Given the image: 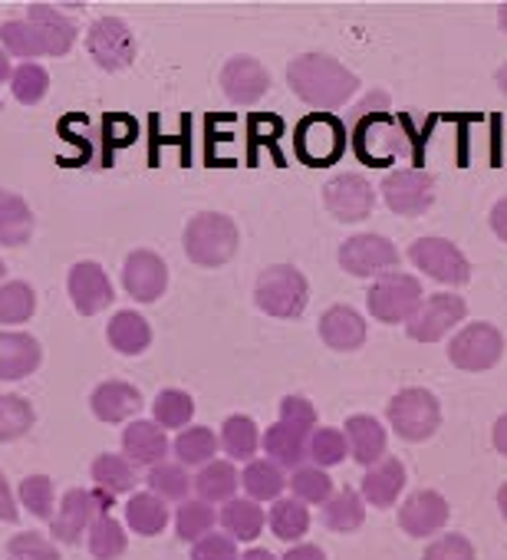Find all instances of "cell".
Wrapping results in <instances>:
<instances>
[{
	"label": "cell",
	"instance_id": "836d02e7",
	"mask_svg": "<svg viewBox=\"0 0 507 560\" xmlns=\"http://www.w3.org/2000/svg\"><path fill=\"white\" fill-rule=\"evenodd\" d=\"M323 524L333 534H353L366 524V501L359 498L356 488H343L337 491L327 504H323Z\"/></svg>",
	"mask_w": 507,
	"mask_h": 560
},
{
	"label": "cell",
	"instance_id": "f5cc1de1",
	"mask_svg": "<svg viewBox=\"0 0 507 560\" xmlns=\"http://www.w3.org/2000/svg\"><path fill=\"white\" fill-rule=\"evenodd\" d=\"M191 560H240L237 540L231 534H204L191 544Z\"/></svg>",
	"mask_w": 507,
	"mask_h": 560
},
{
	"label": "cell",
	"instance_id": "60d3db41",
	"mask_svg": "<svg viewBox=\"0 0 507 560\" xmlns=\"http://www.w3.org/2000/svg\"><path fill=\"white\" fill-rule=\"evenodd\" d=\"M287 488L294 491L297 501L304 504H327L333 498V481L327 475V468H317V465H300L291 471L287 478Z\"/></svg>",
	"mask_w": 507,
	"mask_h": 560
},
{
	"label": "cell",
	"instance_id": "11a10c76",
	"mask_svg": "<svg viewBox=\"0 0 507 560\" xmlns=\"http://www.w3.org/2000/svg\"><path fill=\"white\" fill-rule=\"evenodd\" d=\"M135 136H139V122L132 116L113 113V116L103 119V139L109 142V149H126Z\"/></svg>",
	"mask_w": 507,
	"mask_h": 560
},
{
	"label": "cell",
	"instance_id": "ab89813d",
	"mask_svg": "<svg viewBox=\"0 0 507 560\" xmlns=\"http://www.w3.org/2000/svg\"><path fill=\"white\" fill-rule=\"evenodd\" d=\"M307 458L317 468H337L350 458V442L343 435V429H314L310 442H307Z\"/></svg>",
	"mask_w": 507,
	"mask_h": 560
},
{
	"label": "cell",
	"instance_id": "681fc988",
	"mask_svg": "<svg viewBox=\"0 0 507 560\" xmlns=\"http://www.w3.org/2000/svg\"><path fill=\"white\" fill-rule=\"evenodd\" d=\"M21 504L37 521H50L57 514V508H54V481L47 475H27L21 481Z\"/></svg>",
	"mask_w": 507,
	"mask_h": 560
},
{
	"label": "cell",
	"instance_id": "f35d334b",
	"mask_svg": "<svg viewBox=\"0 0 507 560\" xmlns=\"http://www.w3.org/2000/svg\"><path fill=\"white\" fill-rule=\"evenodd\" d=\"M37 422V412L31 399L17 393H0V442H17L24 439Z\"/></svg>",
	"mask_w": 507,
	"mask_h": 560
},
{
	"label": "cell",
	"instance_id": "94428289",
	"mask_svg": "<svg viewBox=\"0 0 507 560\" xmlns=\"http://www.w3.org/2000/svg\"><path fill=\"white\" fill-rule=\"evenodd\" d=\"M240 560H278V557L268 547H250V550L240 553Z\"/></svg>",
	"mask_w": 507,
	"mask_h": 560
},
{
	"label": "cell",
	"instance_id": "cb8c5ba5",
	"mask_svg": "<svg viewBox=\"0 0 507 560\" xmlns=\"http://www.w3.org/2000/svg\"><path fill=\"white\" fill-rule=\"evenodd\" d=\"M343 435L350 442V458L356 465L373 468L376 462L386 458V425L376 416H350Z\"/></svg>",
	"mask_w": 507,
	"mask_h": 560
},
{
	"label": "cell",
	"instance_id": "e575fe53",
	"mask_svg": "<svg viewBox=\"0 0 507 560\" xmlns=\"http://www.w3.org/2000/svg\"><path fill=\"white\" fill-rule=\"evenodd\" d=\"M217 442H221L224 455L234 462H254V455H258V448H261L258 425H254V419H247V416H227Z\"/></svg>",
	"mask_w": 507,
	"mask_h": 560
},
{
	"label": "cell",
	"instance_id": "7402d4cb",
	"mask_svg": "<svg viewBox=\"0 0 507 560\" xmlns=\"http://www.w3.org/2000/svg\"><path fill=\"white\" fill-rule=\"evenodd\" d=\"M90 409L99 422H126L132 419L139 409H142V393L132 386V383H122V380H106L93 389L90 396Z\"/></svg>",
	"mask_w": 507,
	"mask_h": 560
},
{
	"label": "cell",
	"instance_id": "6125c7cd",
	"mask_svg": "<svg viewBox=\"0 0 507 560\" xmlns=\"http://www.w3.org/2000/svg\"><path fill=\"white\" fill-rule=\"evenodd\" d=\"M11 77H14V70H11V57H8L4 50H0V83L11 80Z\"/></svg>",
	"mask_w": 507,
	"mask_h": 560
},
{
	"label": "cell",
	"instance_id": "8fae6325",
	"mask_svg": "<svg viewBox=\"0 0 507 560\" xmlns=\"http://www.w3.org/2000/svg\"><path fill=\"white\" fill-rule=\"evenodd\" d=\"M396 264H399V250L382 234H353L340 247V267L350 277H382L396 270Z\"/></svg>",
	"mask_w": 507,
	"mask_h": 560
},
{
	"label": "cell",
	"instance_id": "4fadbf2b",
	"mask_svg": "<svg viewBox=\"0 0 507 560\" xmlns=\"http://www.w3.org/2000/svg\"><path fill=\"white\" fill-rule=\"evenodd\" d=\"M353 149L369 165H379V162H389L396 155H405L409 152V139H405V132L386 113H373V116H363L356 122Z\"/></svg>",
	"mask_w": 507,
	"mask_h": 560
},
{
	"label": "cell",
	"instance_id": "484cf974",
	"mask_svg": "<svg viewBox=\"0 0 507 560\" xmlns=\"http://www.w3.org/2000/svg\"><path fill=\"white\" fill-rule=\"evenodd\" d=\"M307 442H310V432H304L291 422H281V419L261 439L268 458L281 468H291V471L307 462Z\"/></svg>",
	"mask_w": 507,
	"mask_h": 560
},
{
	"label": "cell",
	"instance_id": "5b68a950",
	"mask_svg": "<svg viewBox=\"0 0 507 560\" xmlns=\"http://www.w3.org/2000/svg\"><path fill=\"white\" fill-rule=\"evenodd\" d=\"M386 419L402 442H425L441 425V406H438L435 393L412 386V389H402L392 396Z\"/></svg>",
	"mask_w": 507,
	"mask_h": 560
},
{
	"label": "cell",
	"instance_id": "7dc6e473",
	"mask_svg": "<svg viewBox=\"0 0 507 560\" xmlns=\"http://www.w3.org/2000/svg\"><path fill=\"white\" fill-rule=\"evenodd\" d=\"M149 491L158 494L162 501H185L191 491V478H188L185 465L162 462V465L149 468Z\"/></svg>",
	"mask_w": 507,
	"mask_h": 560
},
{
	"label": "cell",
	"instance_id": "9f6ffc18",
	"mask_svg": "<svg viewBox=\"0 0 507 560\" xmlns=\"http://www.w3.org/2000/svg\"><path fill=\"white\" fill-rule=\"evenodd\" d=\"M17 517H21V511H17V498H14V491H11L8 475L0 471V521H4V524H14Z\"/></svg>",
	"mask_w": 507,
	"mask_h": 560
},
{
	"label": "cell",
	"instance_id": "6f0895ef",
	"mask_svg": "<svg viewBox=\"0 0 507 560\" xmlns=\"http://www.w3.org/2000/svg\"><path fill=\"white\" fill-rule=\"evenodd\" d=\"M281 560H327L320 544H294Z\"/></svg>",
	"mask_w": 507,
	"mask_h": 560
},
{
	"label": "cell",
	"instance_id": "ffe728a7",
	"mask_svg": "<svg viewBox=\"0 0 507 560\" xmlns=\"http://www.w3.org/2000/svg\"><path fill=\"white\" fill-rule=\"evenodd\" d=\"M168 452H172V445H168V435H165V429L158 422L139 419V422H129L122 429V455L132 465L155 468V465L168 462Z\"/></svg>",
	"mask_w": 507,
	"mask_h": 560
},
{
	"label": "cell",
	"instance_id": "9a60e30c",
	"mask_svg": "<svg viewBox=\"0 0 507 560\" xmlns=\"http://www.w3.org/2000/svg\"><path fill=\"white\" fill-rule=\"evenodd\" d=\"M99 514H106V511L99 508V501H96V494H93L90 488H70V491L63 494L57 514L50 517V534H54L60 544L76 547V544L86 537V530L93 527V521H96Z\"/></svg>",
	"mask_w": 507,
	"mask_h": 560
},
{
	"label": "cell",
	"instance_id": "d590c367",
	"mask_svg": "<svg viewBox=\"0 0 507 560\" xmlns=\"http://www.w3.org/2000/svg\"><path fill=\"white\" fill-rule=\"evenodd\" d=\"M90 475L96 481L99 491L119 498V494H129L135 488V465L126 458V455H96V462L90 465Z\"/></svg>",
	"mask_w": 507,
	"mask_h": 560
},
{
	"label": "cell",
	"instance_id": "91938a15",
	"mask_svg": "<svg viewBox=\"0 0 507 560\" xmlns=\"http://www.w3.org/2000/svg\"><path fill=\"white\" fill-rule=\"evenodd\" d=\"M491 439H494V448L507 458V412L494 422V435Z\"/></svg>",
	"mask_w": 507,
	"mask_h": 560
},
{
	"label": "cell",
	"instance_id": "2e32d148",
	"mask_svg": "<svg viewBox=\"0 0 507 560\" xmlns=\"http://www.w3.org/2000/svg\"><path fill=\"white\" fill-rule=\"evenodd\" d=\"M122 288L139 304H155L168 288V267L155 250H132L122 264Z\"/></svg>",
	"mask_w": 507,
	"mask_h": 560
},
{
	"label": "cell",
	"instance_id": "83f0119b",
	"mask_svg": "<svg viewBox=\"0 0 507 560\" xmlns=\"http://www.w3.org/2000/svg\"><path fill=\"white\" fill-rule=\"evenodd\" d=\"M217 521L224 524V534H231L234 540L250 544V540L261 537V530L268 524V514H264V508L258 501H250V498H231V501H224Z\"/></svg>",
	"mask_w": 507,
	"mask_h": 560
},
{
	"label": "cell",
	"instance_id": "d6a6232c",
	"mask_svg": "<svg viewBox=\"0 0 507 560\" xmlns=\"http://www.w3.org/2000/svg\"><path fill=\"white\" fill-rule=\"evenodd\" d=\"M126 524L142 537L162 534L168 524V501H162L152 491H135L126 504Z\"/></svg>",
	"mask_w": 507,
	"mask_h": 560
},
{
	"label": "cell",
	"instance_id": "bcb514c9",
	"mask_svg": "<svg viewBox=\"0 0 507 560\" xmlns=\"http://www.w3.org/2000/svg\"><path fill=\"white\" fill-rule=\"evenodd\" d=\"M152 412L162 429H185L194 416V399L185 389H162L152 402Z\"/></svg>",
	"mask_w": 507,
	"mask_h": 560
},
{
	"label": "cell",
	"instance_id": "30bf717a",
	"mask_svg": "<svg viewBox=\"0 0 507 560\" xmlns=\"http://www.w3.org/2000/svg\"><path fill=\"white\" fill-rule=\"evenodd\" d=\"M382 195L386 205L402 218L425 214L435 205V175L425 168H396L386 175Z\"/></svg>",
	"mask_w": 507,
	"mask_h": 560
},
{
	"label": "cell",
	"instance_id": "ba28073f",
	"mask_svg": "<svg viewBox=\"0 0 507 560\" xmlns=\"http://www.w3.org/2000/svg\"><path fill=\"white\" fill-rule=\"evenodd\" d=\"M86 50L106 73H122L135 60V37L126 21L119 18H99L86 34Z\"/></svg>",
	"mask_w": 507,
	"mask_h": 560
},
{
	"label": "cell",
	"instance_id": "e7e4bbea",
	"mask_svg": "<svg viewBox=\"0 0 507 560\" xmlns=\"http://www.w3.org/2000/svg\"><path fill=\"white\" fill-rule=\"evenodd\" d=\"M497 86H500V90H504V96H507V63L497 70Z\"/></svg>",
	"mask_w": 507,
	"mask_h": 560
},
{
	"label": "cell",
	"instance_id": "ac0fdd59",
	"mask_svg": "<svg viewBox=\"0 0 507 560\" xmlns=\"http://www.w3.org/2000/svg\"><path fill=\"white\" fill-rule=\"evenodd\" d=\"M67 291H70L73 307L83 317H93V314H99V311H106L113 304V284H109L106 270L96 260H80V264L70 267Z\"/></svg>",
	"mask_w": 507,
	"mask_h": 560
},
{
	"label": "cell",
	"instance_id": "5bb4252c",
	"mask_svg": "<svg viewBox=\"0 0 507 560\" xmlns=\"http://www.w3.org/2000/svg\"><path fill=\"white\" fill-rule=\"evenodd\" d=\"M323 205H327V211L337 221L353 224V221H363V218L373 214L376 191H373L369 178L353 175V172H343V175H337V178H330L323 185Z\"/></svg>",
	"mask_w": 507,
	"mask_h": 560
},
{
	"label": "cell",
	"instance_id": "e0dca14e",
	"mask_svg": "<svg viewBox=\"0 0 507 560\" xmlns=\"http://www.w3.org/2000/svg\"><path fill=\"white\" fill-rule=\"evenodd\" d=\"M221 90L234 106H254L268 96L271 73L254 57H231L221 70Z\"/></svg>",
	"mask_w": 507,
	"mask_h": 560
},
{
	"label": "cell",
	"instance_id": "74e56055",
	"mask_svg": "<svg viewBox=\"0 0 507 560\" xmlns=\"http://www.w3.org/2000/svg\"><path fill=\"white\" fill-rule=\"evenodd\" d=\"M268 524H271V534L287 540V544H297L307 530H310V508L297 498H278L271 514H268Z\"/></svg>",
	"mask_w": 507,
	"mask_h": 560
},
{
	"label": "cell",
	"instance_id": "1f68e13d",
	"mask_svg": "<svg viewBox=\"0 0 507 560\" xmlns=\"http://www.w3.org/2000/svg\"><path fill=\"white\" fill-rule=\"evenodd\" d=\"M31 234H34L31 205L14 191H0V244L24 247L31 241Z\"/></svg>",
	"mask_w": 507,
	"mask_h": 560
},
{
	"label": "cell",
	"instance_id": "816d5d0a",
	"mask_svg": "<svg viewBox=\"0 0 507 560\" xmlns=\"http://www.w3.org/2000/svg\"><path fill=\"white\" fill-rule=\"evenodd\" d=\"M422 560H477L474 544L464 534H441L422 553Z\"/></svg>",
	"mask_w": 507,
	"mask_h": 560
},
{
	"label": "cell",
	"instance_id": "c3c4849f",
	"mask_svg": "<svg viewBox=\"0 0 507 560\" xmlns=\"http://www.w3.org/2000/svg\"><path fill=\"white\" fill-rule=\"evenodd\" d=\"M47 90H50V73L40 63H21L11 77V93L24 106L40 103L47 96Z\"/></svg>",
	"mask_w": 507,
	"mask_h": 560
},
{
	"label": "cell",
	"instance_id": "003e7915",
	"mask_svg": "<svg viewBox=\"0 0 507 560\" xmlns=\"http://www.w3.org/2000/svg\"><path fill=\"white\" fill-rule=\"evenodd\" d=\"M4 273H8V267H4V260H0V280H4Z\"/></svg>",
	"mask_w": 507,
	"mask_h": 560
},
{
	"label": "cell",
	"instance_id": "f546056e",
	"mask_svg": "<svg viewBox=\"0 0 507 560\" xmlns=\"http://www.w3.org/2000/svg\"><path fill=\"white\" fill-rule=\"evenodd\" d=\"M191 488L198 491L201 501H208V504H224V501H231L234 491L240 488V475H237V468H234L231 462L214 458V462H208V465L198 468V475L191 478Z\"/></svg>",
	"mask_w": 507,
	"mask_h": 560
},
{
	"label": "cell",
	"instance_id": "7a4b0ae2",
	"mask_svg": "<svg viewBox=\"0 0 507 560\" xmlns=\"http://www.w3.org/2000/svg\"><path fill=\"white\" fill-rule=\"evenodd\" d=\"M307 301H310V284L304 270H297L294 264H274L261 270L258 284H254V304L278 320L300 317L307 311Z\"/></svg>",
	"mask_w": 507,
	"mask_h": 560
},
{
	"label": "cell",
	"instance_id": "7c38bea8",
	"mask_svg": "<svg viewBox=\"0 0 507 560\" xmlns=\"http://www.w3.org/2000/svg\"><path fill=\"white\" fill-rule=\"evenodd\" d=\"M346 149L343 122L330 113H314L297 126V155L314 165L337 162Z\"/></svg>",
	"mask_w": 507,
	"mask_h": 560
},
{
	"label": "cell",
	"instance_id": "8992f818",
	"mask_svg": "<svg viewBox=\"0 0 507 560\" xmlns=\"http://www.w3.org/2000/svg\"><path fill=\"white\" fill-rule=\"evenodd\" d=\"M409 260L438 284H448V288H461L471 280V264L468 257L461 254L458 244L445 241V237H418L412 247H409Z\"/></svg>",
	"mask_w": 507,
	"mask_h": 560
},
{
	"label": "cell",
	"instance_id": "f6af8a7d",
	"mask_svg": "<svg viewBox=\"0 0 507 560\" xmlns=\"http://www.w3.org/2000/svg\"><path fill=\"white\" fill-rule=\"evenodd\" d=\"M0 44H4V54L24 57V60L47 54V47H44V40L31 21H4L0 24Z\"/></svg>",
	"mask_w": 507,
	"mask_h": 560
},
{
	"label": "cell",
	"instance_id": "03108f58",
	"mask_svg": "<svg viewBox=\"0 0 507 560\" xmlns=\"http://www.w3.org/2000/svg\"><path fill=\"white\" fill-rule=\"evenodd\" d=\"M497 24H500V31L507 34V4H500V11H497Z\"/></svg>",
	"mask_w": 507,
	"mask_h": 560
},
{
	"label": "cell",
	"instance_id": "8d00e7d4",
	"mask_svg": "<svg viewBox=\"0 0 507 560\" xmlns=\"http://www.w3.org/2000/svg\"><path fill=\"white\" fill-rule=\"evenodd\" d=\"M86 547L96 560H119L129 550V534L126 527L106 511L93 521V527L86 530Z\"/></svg>",
	"mask_w": 507,
	"mask_h": 560
},
{
	"label": "cell",
	"instance_id": "4316f807",
	"mask_svg": "<svg viewBox=\"0 0 507 560\" xmlns=\"http://www.w3.org/2000/svg\"><path fill=\"white\" fill-rule=\"evenodd\" d=\"M402 488H405V465L399 458H392V455H386L382 462H376L366 471V478H363V498L373 508H382V511L399 501Z\"/></svg>",
	"mask_w": 507,
	"mask_h": 560
},
{
	"label": "cell",
	"instance_id": "4dcf8cb0",
	"mask_svg": "<svg viewBox=\"0 0 507 560\" xmlns=\"http://www.w3.org/2000/svg\"><path fill=\"white\" fill-rule=\"evenodd\" d=\"M240 488L247 491L250 501H278V498H284L287 475L271 458H254L240 471Z\"/></svg>",
	"mask_w": 507,
	"mask_h": 560
},
{
	"label": "cell",
	"instance_id": "9c48e42d",
	"mask_svg": "<svg viewBox=\"0 0 507 560\" xmlns=\"http://www.w3.org/2000/svg\"><path fill=\"white\" fill-rule=\"evenodd\" d=\"M464 314H468L464 298H458V294H435V298H425L418 304V311L405 324V334L415 343H438L445 334H451L464 320Z\"/></svg>",
	"mask_w": 507,
	"mask_h": 560
},
{
	"label": "cell",
	"instance_id": "7bdbcfd3",
	"mask_svg": "<svg viewBox=\"0 0 507 560\" xmlns=\"http://www.w3.org/2000/svg\"><path fill=\"white\" fill-rule=\"evenodd\" d=\"M217 448H221L217 435H214L211 429H204V425L185 429V432L175 439V455H178V462H181V465H194V468L214 462Z\"/></svg>",
	"mask_w": 507,
	"mask_h": 560
},
{
	"label": "cell",
	"instance_id": "f1b7e54d",
	"mask_svg": "<svg viewBox=\"0 0 507 560\" xmlns=\"http://www.w3.org/2000/svg\"><path fill=\"white\" fill-rule=\"evenodd\" d=\"M106 340H109V347H113L116 353H122V357H139V353H145L149 343H152V327H149V320H145L139 311H119V314L109 320V327H106Z\"/></svg>",
	"mask_w": 507,
	"mask_h": 560
},
{
	"label": "cell",
	"instance_id": "603a6c76",
	"mask_svg": "<svg viewBox=\"0 0 507 560\" xmlns=\"http://www.w3.org/2000/svg\"><path fill=\"white\" fill-rule=\"evenodd\" d=\"M320 337L330 350H340V353H353L366 343V320L346 307V304H337L330 311H323L320 317Z\"/></svg>",
	"mask_w": 507,
	"mask_h": 560
},
{
	"label": "cell",
	"instance_id": "3957f363",
	"mask_svg": "<svg viewBox=\"0 0 507 560\" xmlns=\"http://www.w3.org/2000/svg\"><path fill=\"white\" fill-rule=\"evenodd\" d=\"M185 254L198 267H221L237 254V224L221 211H201L185 228Z\"/></svg>",
	"mask_w": 507,
	"mask_h": 560
},
{
	"label": "cell",
	"instance_id": "b9f144b4",
	"mask_svg": "<svg viewBox=\"0 0 507 560\" xmlns=\"http://www.w3.org/2000/svg\"><path fill=\"white\" fill-rule=\"evenodd\" d=\"M37 311V294L27 280L0 284V324H27Z\"/></svg>",
	"mask_w": 507,
	"mask_h": 560
},
{
	"label": "cell",
	"instance_id": "6da1fadb",
	"mask_svg": "<svg viewBox=\"0 0 507 560\" xmlns=\"http://www.w3.org/2000/svg\"><path fill=\"white\" fill-rule=\"evenodd\" d=\"M287 83L297 93V100L320 113L346 106L359 90V77L330 54H300L297 60H291Z\"/></svg>",
	"mask_w": 507,
	"mask_h": 560
},
{
	"label": "cell",
	"instance_id": "ee69618b",
	"mask_svg": "<svg viewBox=\"0 0 507 560\" xmlns=\"http://www.w3.org/2000/svg\"><path fill=\"white\" fill-rule=\"evenodd\" d=\"M214 521H217V511L208 501H201V498L198 501H181V508L175 514V530H178L181 540L194 544V540H201L204 534L214 530Z\"/></svg>",
	"mask_w": 507,
	"mask_h": 560
},
{
	"label": "cell",
	"instance_id": "44dd1931",
	"mask_svg": "<svg viewBox=\"0 0 507 560\" xmlns=\"http://www.w3.org/2000/svg\"><path fill=\"white\" fill-rule=\"evenodd\" d=\"M44 350L37 337L21 330H0V380H27L40 370Z\"/></svg>",
	"mask_w": 507,
	"mask_h": 560
},
{
	"label": "cell",
	"instance_id": "52a82bcc",
	"mask_svg": "<svg viewBox=\"0 0 507 560\" xmlns=\"http://www.w3.org/2000/svg\"><path fill=\"white\" fill-rule=\"evenodd\" d=\"M500 357H504V337L494 324H468L448 343L451 366H458L464 373H484V370L497 366Z\"/></svg>",
	"mask_w": 507,
	"mask_h": 560
},
{
	"label": "cell",
	"instance_id": "db71d44e",
	"mask_svg": "<svg viewBox=\"0 0 507 560\" xmlns=\"http://www.w3.org/2000/svg\"><path fill=\"white\" fill-rule=\"evenodd\" d=\"M281 422H291L304 432L317 429V406L307 396H284L281 399Z\"/></svg>",
	"mask_w": 507,
	"mask_h": 560
},
{
	"label": "cell",
	"instance_id": "f907efd6",
	"mask_svg": "<svg viewBox=\"0 0 507 560\" xmlns=\"http://www.w3.org/2000/svg\"><path fill=\"white\" fill-rule=\"evenodd\" d=\"M8 560H63V557L44 534L24 530L8 540Z\"/></svg>",
	"mask_w": 507,
	"mask_h": 560
},
{
	"label": "cell",
	"instance_id": "277c9868",
	"mask_svg": "<svg viewBox=\"0 0 507 560\" xmlns=\"http://www.w3.org/2000/svg\"><path fill=\"white\" fill-rule=\"evenodd\" d=\"M422 301H425L422 280L402 270H389L376 277L366 294V307L379 324H409V317L418 311Z\"/></svg>",
	"mask_w": 507,
	"mask_h": 560
},
{
	"label": "cell",
	"instance_id": "d6986e66",
	"mask_svg": "<svg viewBox=\"0 0 507 560\" xmlns=\"http://www.w3.org/2000/svg\"><path fill=\"white\" fill-rule=\"evenodd\" d=\"M451 517V508L448 501L432 491V488H422V491H412L402 508H399V527L409 534V537H432L438 534Z\"/></svg>",
	"mask_w": 507,
	"mask_h": 560
},
{
	"label": "cell",
	"instance_id": "be15d7a7",
	"mask_svg": "<svg viewBox=\"0 0 507 560\" xmlns=\"http://www.w3.org/2000/svg\"><path fill=\"white\" fill-rule=\"evenodd\" d=\"M497 508H500V517L507 521V481L497 488Z\"/></svg>",
	"mask_w": 507,
	"mask_h": 560
},
{
	"label": "cell",
	"instance_id": "680465c9",
	"mask_svg": "<svg viewBox=\"0 0 507 560\" xmlns=\"http://www.w3.org/2000/svg\"><path fill=\"white\" fill-rule=\"evenodd\" d=\"M491 228H494V234L507 244V198H500V201L491 208Z\"/></svg>",
	"mask_w": 507,
	"mask_h": 560
},
{
	"label": "cell",
	"instance_id": "d4e9b609",
	"mask_svg": "<svg viewBox=\"0 0 507 560\" xmlns=\"http://www.w3.org/2000/svg\"><path fill=\"white\" fill-rule=\"evenodd\" d=\"M27 21L37 27L50 57H67L76 44V24L50 4H31Z\"/></svg>",
	"mask_w": 507,
	"mask_h": 560
}]
</instances>
